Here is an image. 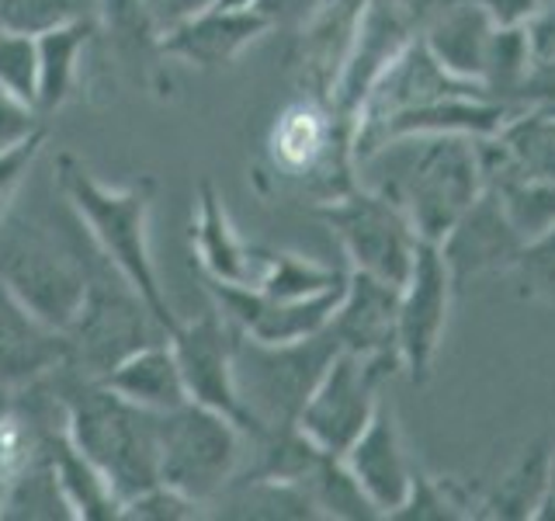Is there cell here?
<instances>
[{
    "instance_id": "ffe728a7",
    "label": "cell",
    "mask_w": 555,
    "mask_h": 521,
    "mask_svg": "<svg viewBox=\"0 0 555 521\" xmlns=\"http://www.w3.org/2000/svg\"><path fill=\"white\" fill-rule=\"evenodd\" d=\"M191 251H195L202 278L230 285H254L260 275L264 247H250L236 233V226L225 213V202L212 181L198 185L195 195V223H191Z\"/></svg>"
},
{
    "instance_id": "ab89813d",
    "label": "cell",
    "mask_w": 555,
    "mask_h": 521,
    "mask_svg": "<svg viewBox=\"0 0 555 521\" xmlns=\"http://www.w3.org/2000/svg\"><path fill=\"white\" fill-rule=\"evenodd\" d=\"M534 521H555V456H552V480H548V494L542 500V508H538V518Z\"/></svg>"
},
{
    "instance_id": "603a6c76",
    "label": "cell",
    "mask_w": 555,
    "mask_h": 521,
    "mask_svg": "<svg viewBox=\"0 0 555 521\" xmlns=\"http://www.w3.org/2000/svg\"><path fill=\"white\" fill-rule=\"evenodd\" d=\"M552 456H555V445L548 439L520 452L517 462L496 480L493 491H486L479 497L476 518H490V521L538 518V508H542V500L548 494V480H552Z\"/></svg>"
},
{
    "instance_id": "8d00e7d4",
    "label": "cell",
    "mask_w": 555,
    "mask_h": 521,
    "mask_svg": "<svg viewBox=\"0 0 555 521\" xmlns=\"http://www.w3.org/2000/svg\"><path fill=\"white\" fill-rule=\"evenodd\" d=\"M479 11H486V17L496 28H525L531 17L542 11L545 0H468Z\"/></svg>"
},
{
    "instance_id": "8fae6325",
    "label": "cell",
    "mask_w": 555,
    "mask_h": 521,
    "mask_svg": "<svg viewBox=\"0 0 555 521\" xmlns=\"http://www.w3.org/2000/svg\"><path fill=\"white\" fill-rule=\"evenodd\" d=\"M416 31H421V11H413L403 0H364L351 49L330 94V109L354 118L375 80L416 39Z\"/></svg>"
},
{
    "instance_id": "b9f144b4",
    "label": "cell",
    "mask_w": 555,
    "mask_h": 521,
    "mask_svg": "<svg viewBox=\"0 0 555 521\" xmlns=\"http://www.w3.org/2000/svg\"><path fill=\"white\" fill-rule=\"evenodd\" d=\"M11 396H14V393H11L8 386H0V417H4V414L14 407V404H11Z\"/></svg>"
},
{
    "instance_id": "e575fe53",
    "label": "cell",
    "mask_w": 555,
    "mask_h": 521,
    "mask_svg": "<svg viewBox=\"0 0 555 521\" xmlns=\"http://www.w3.org/2000/svg\"><path fill=\"white\" fill-rule=\"evenodd\" d=\"M216 0H132V8L146 17V25L156 28V35H167L170 28L184 25L188 17L212 8Z\"/></svg>"
},
{
    "instance_id": "ac0fdd59",
    "label": "cell",
    "mask_w": 555,
    "mask_h": 521,
    "mask_svg": "<svg viewBox=\"0 0 555 521\" xmlns=\"http://www.w3.org/2000/svg\"><path fill=\"white\" fill-rule=\"evenodd\" d=\"M69 365V338L17 300L0 282V386L11 393L35 386L49 372Z\"/></svg>"
},
{
    "instance_id": "9a60e30c",
    "label": "cell",
    "mask_w": 555,
    "mask_h": 521,
    "mask_svg": "<svg viewBox=\"0 0 555 521\" xmlns=\"http://www.w3.org/2000/svg\"><path fill=\"white\" fill-rule=\"evenodd\" d=\"M482 185H555V109H517L503 126L479 139Z\"/></svg>"
},
{
    "instance_id": "60d3db41",
    "label": "cell",
    "mask_w": 555,
    "mask_h": 521,
    "mask_svg": "<svg viewBox=\"0 0 555 521\" xmlns=\"http://www.w3.org/2000/svg\"><path fill=\"white\" fill-rule=\"evenodd\" d=\"M219 8H260L264 0H216Z\"/></svg>"
},
{
    "instance_id": "4316f807",
    "label": "cell",
    "mask_w": 555,
    "mask_h": 521,
    "mask_svg": "<svg viewBox=\"0 0 555 521\" xmlns=\"http://www.w3.org/2000/svg\"><path fill=\"white\" fill-rule=\"evenodd\" d=\"M344 282H347L344 268H330L323 260L302 257L295 251H264L254 289L271 295V300L292 303V300H312V295H323Z\"/></svg>"
},
{
    "instance_id": "2e32d148",
    "label": "cell",
    "mask_w": 555,
    "mask_h": 521,
    "mask_svg": "<svg viewBox=\"0 0 555 521\" xmlns=\"http://www.w3.org/2000/svg\"><path fill=\"white\" fill-rule=\"evenodd\" d=\"M344 462L382 518H392L403 508V500L410 497L416 462L406 452L403 428H399V417H396V407L389 404V396L378 399L369 428H364L354 439V445L344 452Z\"/></svg>"
},
{
    "instance_id": "7c38bea8",
    "label": "cell",
    "mask_w": 555,
    "mask_h": 521,
    "mask_svg": "<svg viewBox=\"0 0 555 521\" xmlns=\"http://www.w3.org/2000/svg\"><path fill=\"white\" fill-rule=\"evenodd\" d=\"M0 282L49 327H74L87 303L91 275L74 257H63L46 243H11L0 251Z\"/></svg>"
},
{
    "instance_id": "ba28073f",
    "label": "cell",
    "mask_w": 555,
    "mask_h": 521,
    "mask_svg": "<svg viewBox=\"0 0 555 521\" xmlns=\"http://www.w3.org/2000/svg\"><path fill=\"white\" fill-rule=\"evenodd\" d=\"M455 289V275L438 243H416L410 275L399 285V369L410 386H427L434 376Z\"/></svg>"
},
{
    "instance_id": "30bf717a",
    "label": "cell",
    "mask_w": 555,
    "mask_h": 521,
    "mask_svg": "<svg viewBox=\"0 0 555 521\" xmlns=\"http://www.w3.org/2000/svg\"><path fill=\"white\" fill-rule=\"evenodd\" d=\"M167 341L173 347V355H178L191 404H202V407H212V410L225 414L233 424L247 431V439H254V421L236 393V376H233L236 334H233L230 320L212 306L195 320H181Z\"/></svg>"
},
{
    "instance_id": "5b68a950",
    "label": "cell",
    "mask_w": 555,
    "mask_h": 521,
    "mask_svg": "<svg viewBox=\"0 0 555 521\" xmlns=\"http://www.w3.org/2000/svg\"><path fill=\"white\" fill-rule=\"evenodd\" d=\"M243 442L247 431L230 417L188 399L160 414V483L202 504L216 500L240 476Z\"/></svg>"
},
{
    "instance_id": "d6a6232c",
    "label": "cell",
    "mask_w": 555,
    "mask_h": 521,
    "mask_svg": "<svg viewBox=\"0 0 555 521\" xmlns=\"http://www.w3.org/2000/svg\"><path fill=\"white\" fill-rule=\"evenodd\" d=\"M39 448H42V439L31 431V424L14 407L0 417V480H14L35 456H39Z\"/></svg>"
},
{
    "instance_id": "f546056e",
    "label": "cell",
    "mask_w": 555,
    "mask_h": 521,
    "mask_svg": "<svg viewBox=\"0 0 555 521\" xmlns=\"http://www.w3.org/2000/svg\"><path fill=\"white\" fill-rule=\"evenodd\" d=\"M525 300L555 306V226L520 243L514 265L507 268Z\"/></svg>"
},
{
    "instance_id": "836d02e7",
    "label": "cell",
    "mask_w": 555,
    "mask_h": 521,
    "mask_svg": "<svg viewBox=\"0 0 555 521\" xmlns=\"http://www.w3.org/2000/svg\"><path fill=\"white\" fill-rule=\"evenodd\" d=\"M42 132L39 129V112L31 109L28 101H22L17 94L4 91L0 87V150L17 147L22 139Z\"/></svg>"
},
{
    "instance_id": "f35d334b",
    "label": "cell",
    "mask_w": 555,
    "mask_h": 521,
    "mask_svg": "<svg viewBox=\"0 0 555 521\" xmlns=\"http://www.w3.org/2000/svg\"><path fill=\"white\" fill-rule=\"evenodd\" d=\"M525 31H528L531 52H534V63L555 60V0H545L542 11L525 25Z\"/></svg>"
},
{
    "instance_id": "d6986e66",
    "label": "cell",
    "mask_w": 555,
    "mask_h": 521,
    "mask_svg": "<svg viewBox=\"0 0 555 521\" xmlns=\"http://www.w3.org/2000/svg\"><path fill=\"white\" fill-rule=\"evenodd\" d=\"M520 237L514 223L503 213L500 199L490 188L479 191V199L462 213V219L451 226V233L438 243L455 285L468 282V278L490 275V271H507L520 251Z\"/></svg>"
},
{
    "instance_id": "6da1fadb",
    "label": "cell",
    "mask_w": 555,
    "mask_h": 521,
    "mask_svg": "<svg viewBox=\"0 0 555 521\" xmlns=\"http://www.w3.org/2000/svg\"><path fill=\"white\" fill-rule=\"evenodd\" d=\"M358 185L386 195L406 213L427 243H441L479 199L482 164L473 136H389L354 164Z\"/></svg>"
},
{
    "instance_id": "e0dca14e",
    "label": "cell",
    "mask_w": 555,
    "mask_h": 521,
    "mask_svg": "<svg viewBox=\"0 0 555 521\" xmlns=\"http://www.w3.org/2000/svg\"><path fill=\"white\" fill-rule=\"evenodd\" d=\"M274 25V17L260 8H205L184 25L160 35V52L202 69H219L236 63L260 35Z\"/></svg>"
},
{
    "instance_id": "d590c367",
    "label": "cell",
    "mask_w": 555,
    "mask_h": 521,
    "mask_svg": "<svg viewBox=\"0 0 555 521\" xmlns=\"http://www.w3.org/2000/svg\"><path fill=\"white\" fill-rule=\"evenodd\" d=\"M42 143H46V132H35V136L22 139L17 147L0 150V202H4L17 185H22V178L31 170V164L39 161Z\"/></svg>"
},
{
    "instance_id": "f1b7e54d",
    "label": "cell",
    "mask_w": 555,
    "mask_h": 521,
    "mask_svg": "<svg viewBox=\"0 0 555 521\" xmlns=\"http://www.w3.org/2000/svg\"><path fill=\"white\" fill-rule=\"evenodd\" d=\"M94 11L98 0H0V25L39 39L42 31L94 17Z\"/></svg>"
},
{
    "instance_id": "5bb4252c",
    "label": "cell",
    "mask_w": 555,
    "mask_h": 521,
    "mask_svg": "<svg viewBox=\"0 0 555 521\" xmlns=\"http://www.w3.org/2000/svg\"><path fill=\"white\" fill-rule=\"evenodd\" d=\"M330 334L344 352L403 372L399 369V285L347 268V285L330 320Z\"/></svg>"
},
{
    "instance_id": "4dcf8cb0",
    "label": "cell",
    "mask_w": 555,
    "mask_h": 521,
    "mask_svg": "<svg viewBox=\"0 0 555 521\" xmlns=\"http://www.w3.org/2000/svg\"><path fill=\"white\" fill-rule=\"evenodd\" d=\"M0 87L35 109V94H39V42H35V35L0 25Z\"/></svg>"
},
{
    "instance_id": "74e56055",
    "label": "cell",
    "mask_w": 555,
    "mask_h": 521,
    "mask_svg": "<svg viewBox=\"0 0 555 521\" xmlns=\"http://www.w3.org/2000/svg\"><path fill=\"white\" fill-rule=\"evenodd\" d=\"M534 104H548V109H555V60L534 63L525 87H520L517 109H534Z\"/></svg>"
},
{
    "instance_id": "484cf974",
    "label": "cell",
    "mask_w": 555,
    "mask_h": 521,
    "mask_svg": "<svg viewBox=\"0 0 555 521\" xmlns=\"http://www.w3.org/2000/svg\"><path fill=\"white\" fill-rule=\"evenodd\" d=\"M0 518H14V521H77L74 508L63 494V486L56 480V469L49 462L46 439L39 456H35L22 473L8 480V494H4V514Z\"/></svg>"
},
{
    "instance_id": "9c48e42d",
    "label": "cell",
    "mask_w": 555,
    "mask_h": 521,
    "mask_svg": "<svg viewBox=\"0 0 555 521\" xmlns=\"http://www.w3.org/2000/svg\"><path fill=\"white\" fill-rule=\"evenodd\" d=\"M153 313L146 303L132 292V285L121 275L115 282L91 275V289H87V303L74 327L66 330L69 338V361L87 365V376L101 379L139 344L153 341L150 323ZM156 323V320H153Z\"/></svg>"
},
{
    "instance_id": "44dd1931",
    "label": "cell",
    "mask_w": 555,
    "mask_h": 521,
    "mask_svg": "<svg viewBox=\"0 0 555 521\" xmlns=\"http://www.w3.org/2000/svg\"><path fill=\"white\" fill-rule=\"evenodd\" d=\"M496 25L468 0H438L421 14V39L451 74L482 84L486 49Z\"/></svg>"
},
{
    "instance_id": "277c9868",
    "label": "cell",
    "mask_w": 555,
    "mask_h": 521,
    "mask_svg": "<svg viewBox=\"0 0 555 521\" xmlns=\"http://www.w3.org/2000/svg\"><path fill=\"white\" fill-rule=\"evenodd\" d=\"M337 352L340 344L330 334V327L323 334L292 344H260L236 334L233 376L236 393L254 421V439L271 428H288L299 421L309 393L317 390L320 376Z\"/></svg>"
},
{
    "instance_id": "7bdbcfd3",
    "label": "cell",
    "mask_w": 555,
    "mask_h": 521,
    "mask_svg": "<svg viewBox=\"0 0 555 521\" xmlns=\"http://www.w3.org/2000/svg\"><path fill=\"white\" fill-rule=\"evenodd\" d=\"M403 4H410L413 11H421V14H424V11H427L430 4H438V0H403Z\"/></svg>"
},
{
    "instance_id": "1f68e13d",
    "label": "cell",
    "mask_w": 555,
    "mask_h": 521,
    "mask_svg": "<svg viewBox=\"0 0 555 521\" xmlns=\"http://www.w3.org/2000/svg\"><path fill=\"white\" fill-rule=\"evenodd\" d=\"M198 508H205L202 500L173 491L170 483H153L121 504V521H188L202 514Z\"/></svg>"
},
{
    "instance_id": "4fadbf2b",
    "label": "cell",
    "mask_w": 555,
    "mask_h": 521,
    "mask_svg": "<svg viewBox=\"0 0 555 521\" xmlns=\"http://www.w3.org/2000/svg\"><path fill=\"white\" fill-rule=\"evenodd\" d=\"M347 285V282H344ZM344 285L330 289L312 300H271L254 285H230L205 278V289L212 295V306L222 313L236 334L260 344H292L312 334H323L334 320V309L344 295Z\"/></svg>"
},
{
    "instance_id": "ee69618b",
    "label": "cell",
    "mask_w": 555,
    "mask_h": 521,
    "mask_svg": "<svg viewBox=\"0 0 555 521\" xmlns=\"http://www.w3.org/2000/svg\"><path fill=\"white\" fill-rule=\"evenodd\" d=\"M4 494H8V480H0V514H4Z\"/></svg>"
},
{
    "instance_id": "cb8c5ba5",
    "label": "cell",
    "mask_w": 555,
    "mask_h": 521,
    "mask_svg": "<svg viewBox=\"0 0 555 521\" xmlns=\"http://www.w3.org/2000/svg\"><path fill=\"white\" fill-rule=\"evenodd\" d=\"M46 452L77 521H121V497L115 494V486L66 439V431L49 434Z\"/></svg>"
},
{
    "instance_id": "8992f818",
    "label": "cell",
    "mask_w": 555,
    "mask_h": 521,
    "mask_svg": "<svg viewBox=\"0 0 555 521\" xmlns=\"http://www.w3.org/2000/svg\"><path fill=\"white\" fill-rule=\"evenodd\" d=\"M317 213L337 237L351 271H369L392 285L406 282L421 237L396 202L354 185L344 195L320 202Z\"/></svg>"
},
{
    "instance_id": "7402d4cb",
    "label": "cell",
    "mask_w": 555,
    "mask_h": 521,
    "mask_svg": "<svg viewBox=\"0 0 555 521\" xmlns=\"http://www.w3.org/2000/svg\"><path fill=\"white\" fill-rule=\"evenodd\" d=\"M98 382H104L112 393L126 396L129 404L153 410V414H167V410H178L181 404H188V386H184L181 365H178V355H173L167 338L139 344L135 352L115 361Z\"/></svg>"
},
{
    "instance_id": "3957f363",
    "label": "cell",
    "mask_w": 555,
    "mask_h": 521,
    "mask_svg": "<svg viewBox=\"0 0 555 521\" xmlns=\"http://www.w3.org/2000/svg\"><path fill=\"white\" fill-rule=\"evenodd\" d=\"M63 417L66 439L101 469L121 504L160 483V414L91 379L63 396Z\"/></svg>"
},
{
    "instance_id": "83f0119b",
    "label": "cell",
    "mask_w": 555,
    "mask_h": 521,
    "mask_svg": "<svg viewBox=\"0 0 555 521\" xmlns=\"http://www.w3.org/2000/svg\"><path fill=\"white\" fill-rule=\"evenodd\" d=\"M476 511H479V497H473V491L462 480L430 476L427 469L413 466L410 497L392 514V521H462V518H476Z\"/></svg>"
},
{
    "instance_id": "d4e9b609",
    "label": "cell",
    "mask_w": 555,
    "mask_h": 521,
    "mask_svg": "<svg viewBox=\"0 0 555 521\" xmlns=\"http://www.w3.org/2000/svg\"><path fill=\"white\" fill-rule=\"evenodd\" d=\"M94 35V17L83 22H69L52 31H42L39 39V94H35V109L39 115L56 112L66 98L74 94L80 77V56Z\"/></svg>"
},
{
    "instance_id": "7a4b0ae2",
    "label": "cell",
    "mask_w": 555,
    "mask_h": 521,
    "mask_svg": "<svg viewBox=\"0 0 555 521\" xmlns=\"http://www.w3.org/2000/svg\"><path fill=\"white\" fill-rule=\"evenodd\" d=\"M56 181L66 202L74 205L77 219L87 226V237L94 240L101 257L126 278L170 338L181 320L173 317L150 254V205L156 181L143 174L129 185H104L74 153H63L56 161Z\"/></svg>"
},
{
    "instance_id": "52a82bcc",
    "label": "cell",
    "mask_w": 555,
    "mask_h": 521,
    "mask_svg": "<svg viewBox=\"0 0 555 521\" xmlns=\"http://www.w3.org/2000/svg\"><path fill=\"white\" fill-rule=\"evenodd\" d=\"M389 376H396V369H389V365L361 358L340 347L334 361L326 365V372L320 376L317 390L309 393L295 424H299V431L312 445L344 456L358 434L369 428Z\"/></svg>"
}]
</instances>
